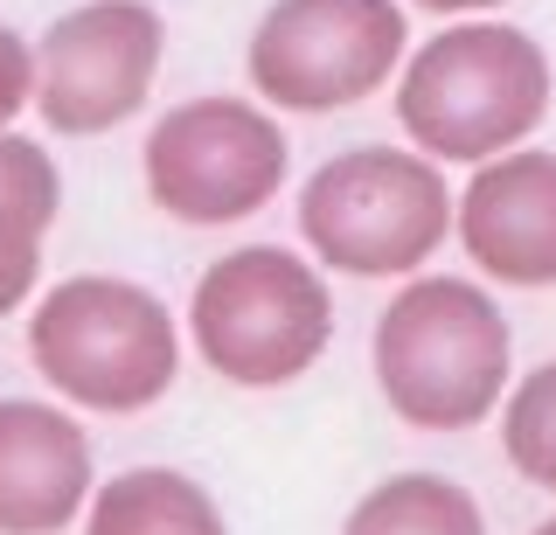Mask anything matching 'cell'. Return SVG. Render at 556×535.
I'll use <instances>...</instances> for the list:
<instances>
[{"instance_id": "cell-10", "label": "cell", "mask_w": 556, "mask_h": 535, "mask_svg": "<svg viewBox=\"0 0 556 535\" xmlns=\"http://www.w3.org/2000/svg\"><path fill=\"white\" fill-rule=\"evenodd\" d=\"M98 494L91 431L63 396H0V535H63Z\"/></svg>"}, {"instance_id": "cell-12", "label": "cell", "mask_w": 556, "mask_h": 535, "mask_svg": "<svg viewBox=\"0 0 556 535\" xmlns=\"http://www.w3.org/2000/svg\"><path fill=\"white\" fill-rule=\"evenodd\" d=\"M77 535H230L223 500L181 466H126L98 480Z\"/></svg>"}, {"instance_id": "cell-3", "label": "cell", "mask_w": 556, "mask_h": 535, "mask_svg": "<svg viewBox=\"0 0 556 535\" xmlns=\"http://www.w3.org/2000/svg\"><path fill=\"white\" fill-rule=\"evenodd\" d=\"M28 361L84 418H139L181 383V320L118 271H70L28 306Z\"/></svg>"}, {"instance_id": "cell-15", "label": "cell", "mask_w": 556, "mask_h": 535, "mask_svg": "<svg viewBox=\"0 0 556 535\" xmlns=\"http://www.w3.org/2000/svg\"><path fill=\"white\" fill-rule=\"evenodd\" d=\"M22 112H35V42L0 22V132L22 126Z\"/></svg>"}, {"instance_id": "cell-2", "label": "cell", "mask_w": 556, "mask_h": 535, "mask_svg": "<svg viewBox=\"0 0 556 535\" xmlns=\"http://www.w3.org/2000/svg\"><path fill=\"white\" fill-rule=\"evenodd\" d=\"M390 98L417 153L445 167H480L543 132L556 105V63L529 28L501 14H459L404 56Z\"/></svg>"}, {"instance_id": "cell-5", "label": "cell", "mask_w": 556, "mask_h": 535, "mask_svg": "<svg viewBox=\"0 0 556 535\" xmlns=\"http://www.w3.org/2000/svg\"><path fill=\"white\" fill-rule=\"evenodd\" d=\"M188 348L216 383L286 390L334 348V285L313 251L237 244L188 292Z\"/></svg>"}, {"instance_id": "cell-17", "label": "cell", "mask_w": 556, "mask_h": 535, "mask_svg": "<svg viewBox=\"0 0 556 535\" xmlns=\"http://www.w3.org/2000/svg\"><path fill=\"white\" fill-rule=\"evenodd\" d=\"M529 535H556V514H549V522H535V528H529Z\"/></svg>"}, {"instance_id": "cell-9", "label": "cell", "mask_w": 556, "mask_h": 535, "mask_svg": "<svg viewBox=\"0 0 556 535\" xmlns=\"http://www.w3.org/2000/svg\"><path fill=\"white\" fill-rule=\"evenodd\" d=\"M452 244L501 292L556 285V147H508L466 167Z\"/></svg>"}, {"instance_id": "cell-16", "label": "cell", "mask_w": 556, "mask_h": 535, "mask_svg": "<svg viewBox=\"0 0 556 535\" xmlns=\"http://www.w3.org/2000/svg\"><path fill=\"white\" fill-rule=\"evenodd\" d=\"M404 8H425V14H445V22H459V14H501L508 0H404Z\"/></svg>"}, {"instance_id": "cell-7", "label": "cell", "mask_w": 556, "mask_h": 535, "mask_svg": "<svg viewBox=\"0 0 556 535\" xmlns=\"http://www.w3.org/2000/svg\"><path fill=\"white\" fill-rule=\"evenodd\" d=\"M404 56V0H271L243 42V77L271 112L327 118L390 91Z\"/></svg>"}, {"instance_id": "cell-13", "label": "cell", "mask_w": 556, "mask_h": 535, "mask_svg": "<svg viewBox=\"0 0 556 535\" xmlns=\"http://www.w3.org/2000/svg\"><path fill=\"white\" fill-rule=\"evenodd\" d=\"M341 535H486V508L445 473H390L348 508Z\"/></svg>"}, {"instance_id": "cell-1", "label": "cell", "mask_w": 556, "mask_h": 535, "mask_svg": "<svg viewBox=\"0 0 556 535\" xmlns=\"http://www.w3.org/2000/svg\"><path fill=\"white\" fill-rule=\"evenodd\" d=\"M369 375L396 424L459 438L515 390V327L486 279L410 271L369 327Z\"/></svg>"}, {"instance_id": "cell-14", "label": "cell", "mask_w": 556, "mask_h": 535, "mask_svg": "<svg viewBox=\"0 0 556 535\" xmlns=\"http://www.w3.org/2000/svg\"><path fill=\"white\" fill-rule=\"evenodd\" d=\"M501 453L535 494H556V361L529 369L501 404Z\"/></svg>"}, {"instance_id": "cell-4", "label": "cell", "mask_w": 556, "mask_h": 535, "mask_svg": "<svg viewBox=\"0 0 556 535\" xmlns=\"http://www.w3.org/2000/svg\"><path fill=\"white\" fill-rule=\"evenodd\" d=\"M300 244L341 279H410L445 251L459 188L445 161L404 147H341L300 181Z\"/></svg>"}, {"instance_id": "cell-8", "label": "cell", "mask_w": 556, "mask_h": 535, "mask_svg": "<svg viewBox=\"0 0 556 535\" xmlns=\"http://www.w3.org/2000/svg\"><path fill=\"white\" fill-rule=\"evenodd\" d=\"M167 22L147 0H84L35 36V118L56 140H98L147 112Z\"/></svg>"}, {"instance_id": "cell-6", "label": "cell", "mask_w": 556, "mask_h": 535, "mask_svg": "<svg viewBox=\"0 0 556 535\" xmlns=\"http://www.w3.org/2000/svg\"><path fill=\"white\" fill-rule=\"evenodd\" d=\"M139 175H147L153 209L188 222V230L251 222L292 181L286 112H271L265 98H237V91L181 98L147 126Z\"/></svg>"}, {"instance_id": "cell-11", "label": "cell", "mask_w": 556, "mask_h": 535, "mask_svg": "<svg viewBox=\"0 0 556 535\" xmlns=\"http://www.w3.org/2000/svg\"><path fill=\"white\" fill-rule=\"evenodd\" d=\"M63 216L56 153L22 132H0V320L42 292V237Z\"/></svg>"}]
</instances>
